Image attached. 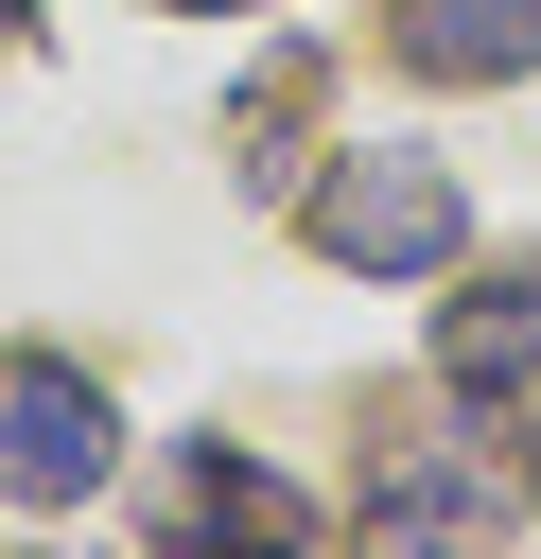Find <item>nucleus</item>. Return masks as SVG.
<instances>
[{
    "instance_id": "nucleus-1",
    "label": "nucleus",
    "mask_w": 541,
    "mask_h": 559,
    "mask_svg": "<svg viewBox=\"0 0 541 559\" xmlns=\"http://www.w3.org/2000/svg\"><path fill=\"white\" fill-rule=\"evenodd\" d=\"M471 245V192L436 175V157H332L314 175V262H349V280H436Z\"/></svg>"
},
{
    "instance_id": "nucleus-2",
    "label": "nucleus",
    "mask_w": 541,
    "mask_h": 559,
    "mask_svg": "<svg viewBox=\"0 0 541 559\" xmlns=\"http://www.w3.org/2000/svg\"><path fill=\"white\" fill-rule=\"evenodd\" d=\"M105 472H122V402H105L70 349H0V489L87 507Z\"/></svg>"
},
{
    "instance_id": "nucleus-3",
    "label": "nucleus",
    "mask_w": 541,
    "mask_h": 559,
    "mask_svg": "<svg viewBox=\"0 0 541 559\" xmlns=\"http://www.w3.org/2000/svg\"><path fill=\"white\" fill-rule=\"evenodd\" d=\"M436 384H454V402H524V384H541V262H506V280H471V297L436 314Z\"/></svg>"
},
{
    "instance_id": "nucleus-4",
    "label": "nucleus",
    "mask_w": 541,
    "mask_h": 559,
    "mask_svg": "<svg viewBox=\"0 0 541 559\" xmlns=\"http://www.w3.org/2000/svg\"><path fill=\"white\" fill-rule=\"evenodd\" d=\"M384 17H401V70H436V87L541 70V0H384Z\"/></svg>"
},
{
    "instance_id": "nucleus-5",
    "label": "nucleus",
    "mask_w": 541,
    "mask_h": 559,
    "mask_svg": "<svg viewBox=\"0 0 541 559\" xmlns=\"http://www.w3.org/2000/svg\"><path fill=\"white\" fill-rule=\"evenodd\" d=\"M192 524H262V542H297L314 507H297L279 472H227V454H209V472H192Z\"/></svg>"
},
{
    "instance_id": "nucleus-6",
    "label": "nucleus",
    "mask_w": 541,
    "mask_h": 559,
    "mask_svg": "<svg viewBox=\"0 0 541 559\" xmlns=\"http://www.w3.org/2000/svg\"><path fill=\"white\" fill-rule=\"evenodd\" d=\"M17 35H35V0H0V52H17Z\"/></svg>"
},
{
    "instance_id": "nucleus-7",
    "label": "nucleus",
    "mask_w": 541,
    "mask_h": 559,
    "mask_svg": "<svg viewBox=\"0 0 541 559\" xmlns=\"http://www.w3.org/2000/svg\"><path fill=\"white\" fill-rule=\"evenodd\" d=\"M175 17H244V0H175Z\"/></svg>"
}]
</instances>
